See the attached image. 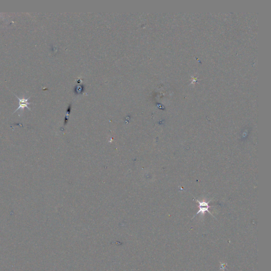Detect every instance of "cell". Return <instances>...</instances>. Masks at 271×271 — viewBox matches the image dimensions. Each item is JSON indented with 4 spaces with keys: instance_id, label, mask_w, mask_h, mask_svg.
I'll return each instance as SVG.
<instances>
[{
    "instance_id": "1",
    "label": "cell",
    "mask_w": 271,
    "mask_h": 271,
    "mask_svg": "<svg viewBox=\"0 0 271 271\" xmlns=\"http://www.w3.org/2000/svg\"><path fill=\"white\" fill-rule=\"evenodd\" d=\"M196 202L199 203L198 207H199V211H198L197 213H196V215L199 214V213H201L202 214H204L206 212H208V213H210L212 215L211 213L209 211V209L210 207H210L209 205V203L210 201L207 202V201H200L196 200Z\"/></svg>"
},
{
    "instance_id": "2",
    "label": "cell",
    "mask_w": 271,
    "mask_h": 271,
    "mask_svg": "<svg viewBox=\"0 0 271 271\" xmlns=\"http://www.w3.org/2000/svg\"><path fill=\"white\" fill-rule=\"evenodd\" d=\"M15 97H17V99L19 100V107L18 108H17V110L14 111V113L17 112V111L19 110V109H21L22 110H24L25 108H27L29 110H31V109L29 107L28 105H30V104H32V103L28 102V100L30 99V97H28V99H25V98H20L18 96L15 95Z\"/></svg>"
},
{
    "instance_id": "3",
    "label": "cell",
    "mask_w": 271,
    "mask_h": 271,
    "mask_svg": "<svg viewBox=\"0 0 271 271\" xmlns=\"http://www.w3.org/2000/svg\"><path fill=\"white\" fill-rule=\"evenodd\" d=\"M83 86H77L76 87H77L79 90H76L75 92H76V93H82V91H83V88L82 87Z\"/></svg>"
},
{
    "instance_id": "4",
    "label": "cell",
    "mask_w": 271,
    "mask_h": 271,
    "mask_svg": "<svg viewBox=\"0 0 271 271\" xmlns=\"http://www.w3.org/2000/svg\"><path fill=\"white\" fill-rule=\"evenodd\" d=\"M70 108H71V105L69 106V108H68V109H67V111L69 112V111H70Z\"/></svg>"
}]
</instances>
